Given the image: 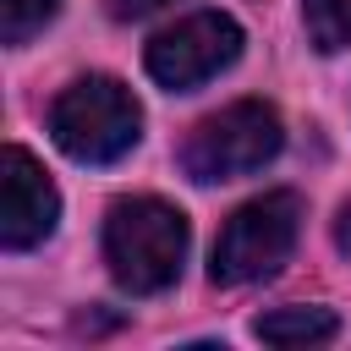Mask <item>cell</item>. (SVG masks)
<instances>
[{"mask_svg": "<svg viewBox=\"0 0 351 351\" xmlns=\"http://www.w3.org/2000/svg\"><path fill=\"white\" fill-rule=\"evenodd\" d=\"M159 5H170V0H110V16L115 22H137V16L159 11Z\"/></svg>", "mask_w": 351, "mask_h": 351, "instance_id": "30bf717a", "label": "cell"}, {"mask_svg": "<svg viewBox=\"0 0 351 351\" xmlns=\"http://www.w3.org/2000/svg\"><path fill=\"white\" fill-rule=\"evenodd\" d=\"M280 143H285L280 115L263 99H236L219 115L192 126V137L181 143V170L203 186L208 181H236V176L263 170L280 154Z\"/></svg>", "mask_w": 351, "mask_h": 351, "instance_id": "277c9868", "label": "cell"}, {"mask_svg": "<svg viewBox=\"0 0 351 351\" xmlns=\"http://www.w3.org/2000/svg\"><path fill=\"white\" fill-rule=\"evenodd\" d=\"M186 258V214L165 197H121L104 214V263L121 291L154 296L176 285Z\"/></svg>", "mask_w": 351, "mask_h": 351, "instance_id": "6da1fadb", "label": "cell"}, {"mask_svg": "<svg viewBox=\"0 0 351 351\" xmlns=\"http://www.w3.org/2000/svg\"><path fill=\"white\" fill-rule=\"evenodd\" d=\"M55 214H60L55 181L44 176V165L27 148L11 143L0 159V241H5V252L38 247L55 230Z\"/></svg>", "mask_w": 351, "mask_h": 351, "instance_id": "8992f818", "label": "cell"}, {"mask_svg": "<svg viewBox=\"0 0 351 351\" xmlns=\"http://www.w3.org/2000/svg\"><path fill=\"white\" fill-rule=\"evenodd\" d=\"M302 22H307V38L318 49H346L351 44V0H307Z\"/></svg>", "mask_w": 351, "mask_h": 351, "instance_id": "ba28073f", "label": "cell"}, {"mask_svg": "<svg viewBox=\"0 0 351 351\" xmlns=\"http://www.w3.org/2000/svg\"><path fill=\"white\" fill-rule=\"evenodd\" d=\"M49 137L77 165H115L143 137V104L115 77H77L49 104Z\"/></svg>", "mask_w": 351, "mask_h": 351, "instance_id": "7a4b0ae2", "label": "cell"}, {"mask_svg": "<svg viewBox=\"0 0 351 351\" xmlns=\"http://www.w3.org/2000/svg\"><path fill=\"white\" fill-rule=\"evenodd\" d=\"M335 247L351 258V203H340V219H335Z\"/></svg>", "mask_w": 351, "mask_h": 351, "instance_id": "8fae6325", "label": "cell"}, {"mask_svg": "<svg viewBox=\"0 0 351 351\" xmlns=\"http://www.w3.org/2000/svg\"><path fill=\"white\" fill-rule=\"evenodd\" d=\"M236 55H241V27H236L225 11H192V16H181L176 27L154 33L143 66H148V77H154L159 88L186 93V88L219 77Z\"/></svg>", "mask_w": 351, "mask_h": 351, "instance_id": "5b68a950", "label": "cell"}, {"mask_svg": "<svg viewBox=\"0 0 351 351\" xmlns=\"http://www.w3.org/2000/svg\"><path fill=\"white\" fill-rule=\"evenodd\" d=\"M302 236V197L296 192H263L252 203H241L219 236H214V258H208V280L214 285H252L269 280L291 263Z\"/></svg>", "mask_w": 351, "mask_h": 351, "instance_id": "3957f363", "label": "cell"}, {"mask_svg": "<svg viewBox=\"0 0 351 351\" xmlns=\"http://www.w3.org/2000/svg\"><path fill=\"white\" fill-rule=\"evenodd\" d=\"M55 11H60V0H0V33H5V44L11 49L27 44Z\"/></svg>", "mask_w": 351, "mask_h": 351, "instance_id": "9c48e42d", "label": "cell"}, {"mask_svg": "<svg viewBox=\"0 0 351 351\" xmlns=\"http://www.w3.org/2000/svg\"><path fill=\"white\" fill-rule=\"evenodd\" d=\"M335 329L340 324L329 307H274L252 324V335L269 346H324V340H335Z\"/></svg>", "mask_w": 351, "mask_h": 351, "instance_id": "52a82bcc", "label": "cell"}]
</instances>
